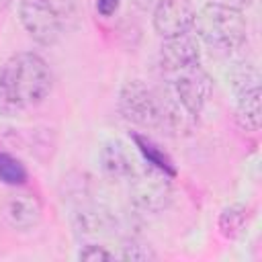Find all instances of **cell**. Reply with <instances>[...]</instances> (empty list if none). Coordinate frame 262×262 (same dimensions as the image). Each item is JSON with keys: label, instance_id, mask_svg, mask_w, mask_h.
<instances>
[{"label": "cell", "instance_id": "obj_17", "mask_svg": "<svg viewBox=\"0 0 262 262\" xmlns=\"http://www.w3.org/2000/svg\"><path fill=\"white\" fill-rule=\"evenodd\" d=\"M78 258L80 260H86V262H96V260H113L115 254H111L102 246H86V248L80 250Z\"/></svg>", "mask_w": 262, "mask_h": 262}, {"label": "cell", "instance_id": "obj_1", "mask_svg": "<svg viewBox=\"0 0 262 262\" xmlns=\"http://www.w3.org/2000/svg\"><path fill=\"white\" fill-rule=\"evenodd\" d=\"M53 86L47 61L33 51L10 55L0 66V115L14 117L27 106L43 102Z\"/></svg>", "mask_w": 262, "mask_h": 262}, {"label": "cell", "instance_id": "obj_15", "mask_svg": "<svg viewBox=\"0 0 262 262\" xmlns=\"http://www.w3.org/2000/svg\"><path fill=\"white\" fill-rule=\"evenodd\" d=\"M246 207L242 205H233L229 209H225L219 217V229L225 237H237L244 227H246Z\"/></svg>", "mask_w": 262, "mask_h": 262}, {"label": "cell", "instance_id": "obj_13", "mask_svg": "<svg viewBox=\"0 0 262 262\" xmlns=\"http://www.w3.org/2000/svg\"><path fill=\"white\" fill-rule=\"evenodd\" d=\"M25 180H27L25 164L6 151H0V182H4L8 186H18Z\"/></svg>", "mask_w": 262, "mask_h": 262}, {"label": "cell", "instance_id": "obj_5", "mask_svg": "<svg viewBox=\"0 0 262 262\" xmlns=\"http://www.w3.org/2000/svg\"><path fill=\"white\" fill-rule=\"evenodd\" d=\"M131 203L141 213H162L172 203L170 176L158 168H147L131 180Z\"/></svg>", "mask_w": 262, "mask_h": 262}, {"label": "cell", "instance_id": "obj_8", "mask_svg": "<svg viewBox=\"0 0 262 262\" xmlns=\"http://www.w3.org/2000/svg\"><path fill=\"white\" fill-rule=\"evenodd\" d=\"M43 215L41 201L31 192H16L10 194L4 203V219L10 227L18 231H27L39 225Z\"/></svg>", "mask_w": 262, "mask_h": 262}, {"label": "cell", "instance_id": "obj_6", "mask_svg": "<svg viewBox=\"0 0 262 262\" xmlns=\"http://www.w3.org/2000/svg\"><path fill=\"white\" fill-rule=\"evenodd\" d=\"M18 18L25 31L41 45H53L61 35V18L49 0H20Z\"/></svg>", "mask_w": 262, "mask_h": 262}, {"label": "cell", "instance_id": "obj_3", "mask_svg": "<svg viewBox=\"0 0 262 262\" xmlns=\"http://www.w3.org/2000/svg\"><path fill=\"white\" fill-rule=\"evenodd\" d=\"M121 115L139 127L156 129L164 123V104L158 94L141 80H129L119 90Z\"/></svg>", "mask_w": 262, "mask_h": 262}, {"label": "cell", "instance_id": "obj_11", "mask_svg": "<svg viewBox=\"0 0 262 262\" xmlns=\"http://www.w3.org/2000/svg\"><path fill=\"white\" fill-rule=\"evenodd\" d=\"M100 166H102L104 174L115 178V180L133 176L131 158H129V154H127V149H125V145L121 141L104 143V147L100 151Z\"/></svg>", "mask_w": 262, "mask_h": 262}, {"label": "cell", "instance_id": "obj_4", "mask_svg": "<svg viewBox=\"0 0 262 262\" xmlns=\"http://www.w3.org/2000/svg\"><path fill=\"white\" fill-rule=\"evenodd\" d=\"M164 76L168 78L172 94L180 102V106L190 117H196L211 96V90H213L211 76L201 68V63H192Z\"/></svg>", "mask_w": 262, "mask_h": 262}, {"label": "cell", "instance_id": "obj_14", "mask_svg": "<svg viewBox=\"0 0 262 262\" xmlns=\"http://www.w3.org/2000/svg\"><path fill=\"white\" fill-rule=\"evenodd\" d=\"M76 219H78V229L82 233H92V235L100 233L102 229H106L111 225V215L102 209H96V207L82 209V213H78Z\"/></svg>", "mask_w": 262, "mask_h": 262}, {"label": "cell", "instance_id": "obj_7", "mask_svg": "<svg viewBox=\"0 0 262 262\" xmlns=\"http://www.w3.org/2000/svg\"><path fill=\"white\" fill-rule=\"evenodd\" d=\"M196 10L190 0H158L154 8V29L164 39L190 33Z\"/></svg>", "mask_w": 262, "mask_h": 262}, {"label": "cell", "instance_id": "obj_12", "mask_svg": "<svg viewBox=\"0 0 262 262\" xmlns=\"http://www.w3.org/2000/svg\"><path fill=\"white\" fill-rule=\"evenodd\" d=\"M133 141L137 143V147H139V151L143 154V158L147 160V164H151V168H158V170L166 172L168 176H174V174H176V170H174L170 158H168L154 141H149L147 137H141V135H133Z\"/></svg>", "mask_w": 262, "mask_h": 262}, {"label": "cell", "instance_id": "obj_10", "mask_svg": "<svg viewBox=\"0 0 262 262\" xmlns=\"http://www.w3.org/2000/svg\"><path fill=\"white\" fill-rule=\"evenodd\" d=\"M260 96H262V90L256 82L252 86L242 88L239 92L237 106H235V119L239 127H244L246 131L260 129Z\"/></svg>", "mask_w": 262, "mask_h": 262}, {"label": "cell", "instance_id": "obj_9", "mask_svg": "<svg viewBox=\"0 0 262 262\" xmlns=\"http://www.w3.org/2000/svg\"><path fill=\"white\" fill-rule=\"evenodd\" d=\"M201 63V53H199V43L190 33L170 37L166 39L162 47V70L164 74L176 72L180 68Z\"/></svg>", "mask_w": 262, "mask_h": 262}, {"label": "cell", "instance_id": "obj_19", "mask_svg": "<svg viewBox=\"0 0 262 262\" xmlns=\"http://www.w3.org/2000/svg\"><path fill=\"white\" fill-rule=\"evenodd\" d=\"M211 4H219L225 8H233V10H244L252 4V0H211Z\"/></svg>", "mask_w": 262, "mask_h": 262}, {"label": "cell", "instance_id": "obj_16", "mask_svg": "<svg viewBox=\"0 0 262 262\" xmlns=\"http://www.w3.org/2000/svg\"><path fill=\"white\" fill-rule=\"evenodd\" d=\"M121 258H123V260H154V258H156V252H154L149 246H145V244L129 242V244L123 246Z\"/></svg>", "mask_w": 262, "mask_h": 262}, {"label": "cell", "instance_id": "obj_18", "mask_svg": "<svg viewBox=\"0 0 262 262\" xmlns=\"http://www.w3.org/2000/svg\"><path fill=\"white\" fill-rule=\"evenodd\" d=\"M119 8V0H96V10L100 16H113Z\"/></svg>", "mask_w": 262, "mask_h": 262}, {"label": "cell", "instance_id": "obj_2", "mask_svg": "<svg viewBox=\"0 0 262 262\" xmlns=\"http://www.w3.org/2000/svg\"><path fill=\"white\" fill-rule=\"evenodd\" d=\"M196 35L217 51H233L246 41V18L242 10L225 8L219 4H205L194 18Z\"/></svg>", "mask_w": 262, "mask_h": 262}]
</instances>
